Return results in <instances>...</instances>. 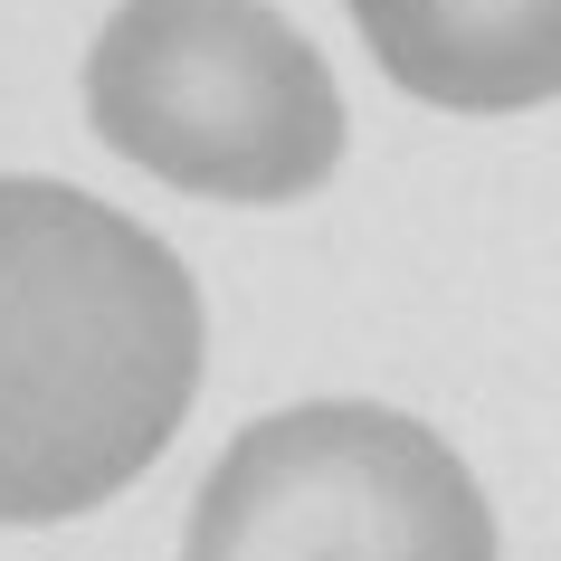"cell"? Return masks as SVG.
<instances>
[{
    "label": "cell",
    "mask_w": 561,
    "mask_h": 561,
    "mask_svg": "<svg viewBox=\"0 0 561 561\" xmlns=\"http://www.w3.org/2000/svg\"><path fill=\"white\" fill-rule=\"evenodd\" d=\"M201 353V286L144 219L0 172V524L124 495L191 419Z\"/></svg>",
    "instance_id": "6da1fadb"
},
{
    "label": "cell",
    "mask_w": 561,
    "mask_h": 561,
    "mask_svg": "<svg viewBox=\"0 0 561 561\" xmlns=\"http://www.w3.org/2000/svg\"><path fill=\"white\" fill-rule=\"evenodd\" d=\"M87 124L191 201L276 209L343 162V87L266 0H124L87 48Z\"/></svg>",
    "instance_id": "7a4b0ae2"
},
{
    "label": "cell",
    "mask_w": 561,
    "mask_h": 561,
    "mask_svg": "<svg viewBox=\"0 0 561 561\" xmlns=\"http://www.w3.org/2000/svg\"><path fill=\"white\" fill-rule=\"evenodd\" d=\"M181 561H495V504L410 410L305 400L219 447Z\"/></svg>",
    "instance_id": "3957f363"
},
{
    "label": "cell",
    "mask_w": 561,
    "mask_h": 561,
    "mask_svg": "<svg viewBox=\"0 0 561 561\" xmlns=\"http://www.w3.org/2000/svg\"><path fill=\"white\" fill-rule=\"evenodd\" d=\"M381 77L447 115H524L561 95V0H353Z\"/></svg>",
    "instance_id": "277c9868"
}]
</instances>
